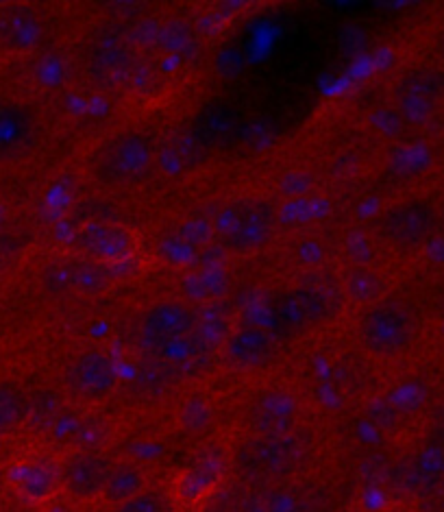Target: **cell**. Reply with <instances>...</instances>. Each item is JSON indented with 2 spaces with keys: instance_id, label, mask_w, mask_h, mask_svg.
I'll return each instance as SVG.
<instances>
[{
  "instance_id": "obj_12",
  "label": "cell",
  "mask_w": 444,
  "mask_h": 512,
  "mask_svg": "<svg viewBox=\"0 0 444 512\" xmlns=\"http://www.w3.org/2000/svg\"><path fill=\"white\" fill-rule=\"evenodd\" d=\"M392 101L407 123H427L444 103V68L431 64L407 68L392 85Z\"/></svg>"
},
{
  "instance_id": "obj_20",
  "label": "cell",
  "mask_w": 444,
  "mask_h": 512,
  "mask_svg": "<svg viewBox=\"0 0 444 512\" xmlns=\"http://www.w3.org/2000/svg\"><path fill=\"white\" fill-rule=\"evenodd\" d=\"M242 508L244 512H325V502L305 486L279 482L242 493Z\"/></svg>"
},
{
  "instance_id": "obj_31",
  "label": "cell",
  "mask_w": 444,
  "mask_h": 512,
  "mask_svg": "<svg viewBox=\"0 0 444 512\" xmlns=\"http://www.w3.org/2000/svg\"><path fill=\"white\" fill-rule=\"evenodd\" d=\"M431 432H436V434H442V436H444V414L440 417V421L436 423V428L431 430Z\"/></svg>"
},
{
  "instance_id": "obj_7",
  "label": "cell",
  "mask_w": 444,
  "mask_h": 512,
  "mask_svg": "<svg viewBox=\"0 0 444 512\" xmlns=\"http://www.w3.org/2000/svg\"><path fill=\"white\" fill-rule=\"evenodd\" d=\"M442 214L429 197H405L384 207L375 218V234L397 253H416L438 234Z\"/></svg>"
},
{
  "instance_id": "obj_21",
  "label": "cell",
  "mask_w": 444,
  "mask_h": 512,
  "mask_svg": "<svg viewBox=\"0 0 444 512\" xmlns=\"http://www.w3.org/2000/svg\"><path fill=\"white\" fill-rule=\"evenodd\" d=\"M277 338L273 332L259 325H242L227 336L222 356L233 369H259L275 358Z\"/></svg>"
},
{
  "instance_id": "obj_17",
  "label": "cell",
  "mask_w": 444,
  "mask_h": 512,
  "mask_svg": "<svg viewBox=\"0 0 444 512\" xmlns=\"http://www.w3.org/2000/svg\"><path fill=\"white\" fill-rule=\"evenodd\" d=\"M40 142L37 112L18 101H0V164H14L33 153Z\"/></svg>"
},
{
  "instance_id": "obj_5",
  "label": "cell",
  "mask_w": 444,
  "mask_h": 512,
  "mask_svg": "<svg viewBox=\"0 0 444 512\" xmlns=\"http://www.w3.org/2000/svg\"><path fill=\"white\" fill-rule=\"evenodd\" d=\"M416 314L407 301L399 297H379L360 316L357 334L368 356L377 360H394L412 347L416 338Z\"/></svg>"
},
{
  "instance_id": "obj_23",
  "label": "cell",
  "mask_w": 444,
  "mask_h": 512,
  "mask_svg": "<svg viewBox=\"0 0 444 512\" xmlns=\"http://www.w3.org/2000/svg\"><path fill=\"white\" fill-rule=\"evenodd\" d=\"M148 486H151V482H148V473L140 462L133 458H120L116 462H111L101 504L116 510L122 504L131 502L133 497L144 493Z\"/></svg>"
},
{
  "instance_id": "obj_28",
  "label": "cell",
  "mask_w": 444,
  "mask_h": 512,
  "mask_svg": "<svg viewBox=\"0 0 444 512\" xmlns=\"http://www.w3.org/2000/svg\"><path fill=\"white\" fill-rule=\"evenodd\" d=\"M24 251V242L9 229H0V273L9 271Z\"/></svg>"
},
{
  "instance_id": "obj_8",
  "label": "cell",
  "mask_w": 444,
  "mask_h": 512,
  "mask_svg": "<svg viewBox=\"0 0 444 512\" xmlns=\"http://www.w3.org/2000/svg\"><path fill=\"white\" fill-rule=\"evenodd\" d=\"M229 469L231 458L225 449L205 447L170 480L168 495L172 504L179 508H203L225 486Z\"/></svg>"
},
{
  "instance_id": "obj_13",
  "label": "cell",
  "mask_w": 444,
  "mask_h": 512,
  "mask_svg": "<svg viewBox=\"0 0 444 512\" xmlns=\"http://www.w3.org/2000/svg\"><path fill=\"white\" fill-rule=\"evenodd\" d=\"M394 486L397 491L423 497L444 489V436L431 432L427 441L418 447L412 456H407L394 469Z\"/></svg>"
},
{
  "instance_id": "obj_15",
  "label": "cell",
  "mask_w": 444,
  "mask_h": 512,
  "mask_svg": "<svg viewBox=\"0 0 444 512\" xmlns=\"http://www.w3.org/2000/svg\"><path fill=\"white\" fill-rule=\"evenodd\" d=\"M301 401L292 390L268 388L257 393L244 412L249 436H279L299 430Z\"/></svg>"
},
{
  "instance_id": "obj_22",
  "label": "cell",
  "mask_w": 444,
  "mask_h": 512,
  "mask_svg": "<svg viewBox=\"0 0 444 512\" xmlns=\"http://www.w3.org/2000/svg\"><path fill=\"white\" fill-rule=\"evenodd\" d=\"M61 469H64V460L57 458H33L24 462L14 473V484L18 495L27 504L44 506L48 502L64 493V478H61Z\"/></svg>"
},
{
  "instance_id": "obj_24",
  "label": "cell",
  "mask_w": 444,
  "mask_h": 512,
  "mask_svg": "<svg viewBox=\"0 0 444 512\" xmlns=\"http://www.w3.org/2000/svg\"><path fill=\"white\" fill-rule=\"evenodd\" d=\"M146 42L155 46L157 51L166 53V55L183 57L185 53L192 51V46L196 42V35H194L190 24L172 18V20H164V22L155 24L153 31L148 33Z\"/></svg>"
},
{
  "instance_id": "obj_4",
  "label": "cell",
  "mask_w": 444,
  "mask_h": 512,
  "mask_svg": "<svg viewBox=\"0 0 444 512\" xmlns=\"http://www.w3.org/2000/svg\"><path fill=\"white\" fill-rule=\"evenodd\" d=\"M279 223L277 205L266 197H240L220 207L214 236L227 253L246 258L273 240Z\"/></svg>"
},
{
  "instance_id": "obj_10",
  "label": "cell",
  "mask_w": 444,
  "mask_h": 512,
  "mask_svg": "<svg viewBox=\"0 0 444 512\" xmlns=\"http://www.w3.org/2000/svg\"><path fill=\"white\" fill-rule=\"evenodd\" d=\"M142 249V238L135 229L114 221H88L72 236V253L101 266L114 268L131 262Z\"/></svg>"
},
{
  "instance_id": "obj_18",
  "label": "cell",
  "mask_w": 444,
  "mask_h": 512,
  "mask_svg": "<svg viewBox=\"0 0 444 512\" xmlns=\"http://www.w3.org/2000/svg\"><path fill=\"white\" fill-rule=\"evenodd\" d=\"M242 129L240 112L227 101H209L190 120L188 136L203 153L225 151L238 140Z\"/></svg>"
},
{
  "instance_id": "obj_11",
  "label": "cell",
  "mask_w": 444,
  "mask_h": 512,
  "mask_svg": "<svg viewBox=\"0 0 444 512\" xmlns=\"http://www.w3.org/2000/svg\"><path fill=\"white\" fill-rule=\"evenodd\" d=\"M120 371L103 349H85L74 356L64 375L66 397L77 406L103 404L116 393Z\"/></svg>"
},
{
  "instance_id": "obj_26",
  "label": "cell",
  "mask_w": 444,
  "mask_h": 512,
  "mask_svg": "<svg viewBox=\"0 0 444 512\" xmlns=\"http://www.w3.org/2000/svg\"><path fill=\"white\" fill-rule=\"evenodd\" d=\"M175 380L177 369H172L166 362L148 358L144 364H140L138 373H135V388L146 397H157L166 393V390L175 384Z\"/></svg>"
},
{
  "instance_id": "obj_30",
  "label": "cell",
  "mask_w": 444,
  "mask_h": 512,
  "mask_svg": "<svg viewBox=\"0 0 444 512\" xmlns=\"http://www.w3.org/2000/svg\"><path fill=\"white\" fill-rule=\"evenodd\" d=\"M418 512H444V489L423 497L418 502Z\"/></svg>"
},
{
  "instance_id": "obj_16",
  "label": "cell",
  "mask_w": 444,
  "mask_h": 512,
  "mask_svg": "<svg viewBox=\"0 0 444 512\" xmlns=\"http://www.w3.org/2000/svg\"><path fill=\"white\" fill-rule=\"evenodd\" d=\"M111 469V460L96 449H79L64 458V493L74 504L90 506L101 502L107 475Z\"/></svg>"
},
{
  "instance_id": "obj_25",
  "label": "cell",
  "mask_w": 444,
  "mask_h": 512,
  "mask_svg": "<svg viewBox=\"0 0 444 512\" xmlns=\"http://www.w3.org/2000/svg\"><path fill=\"white\" fill-rule=\"evenodd\" d=\"M29 399L14 382H0V438L27 421Z\"/></svg>"
},
{
  "instance_id": "obj_19",
  "label": "cell",
  "mask_w": 444,
  "mask_h": 512,
  "mask_svg": "<svg viewBox=\"0 0 444 512\" xmlns=\"http://www.w3.org/2000/svg\"><path fill=\"white\" fill-rule=\"evenodd\" d=\"M46 27L40 11L31 5H0V53L27 55L44 42Z\"/></svg>"
},
{
  "instance_id": "obj_27",
  "label": "cell",
  "mask_w": 444,
  "mask_h": 512,
  "mask_svg": "<svg viewBox=\"0 0 444 512\" xmlns=\"http://www.w3.org/2000/svg\"><path fill=\"white\" fill-rule=\"evenodd\" d=\"M172 499L168 493L155 489V486H148L144 493L133 497L131 502L122 504L114 512H172Z\"/></svg>"
},
{
  "instance_id": "obj_3",
  "label": "cell",
  "mask_w": 444,
  "mask_h": 512,
  "mask_svg": "<svg viewBox=\"0 0 444 512\" xmlns=\"http://www.w3.org/2000/svg\"><path fill=\"white\" fill-rule=\"evenodd\" d=\"M314 454L312 438L303 430L279 436H249L236 447L231 467L249 482L279 484L310 465Z\"/></svg>"
},
{
  "instance_id": "obj_9",
  "label": "cell",
  "mask_w": 444,
  "mask_h": 512,
  "mask_svg": "<svg viewBox=\"0 0 444 512\" xmlns=\"http://www.w3.org/2000/svg\"><path fill=\"white\" fill-rule=\"evenodd\" d=\"M40 284L53 297H96L114 286L116 277L111 275V268L68 253L42 266Z\"/></svg>"
},
{
  "instance_id": "obj_1",
  "label": "cell",
  "mask_w": 444,
  "mask_h": 512,
  "mask_svg": "<svg viewBox=\"0 0 444 512\" xmlns=\"http://www.w3.org/2000/svg\"><path fill=\"white\" fill-rule=\"evenodd\" d=\"M138 338L153 360L177 369L205 351L201 316L188 299H159L138 321Z\"/></svg>"
},
{
  "instance_id": "obj_2",
  "label": "cell",
  "mask_w": 444,
  "mask_h": 512,
  "mask_svg": "<svg viewBox=\"0 0 444 512\" xmlns=\"http://www.w3.org/2000/svg\"><path fill=\"white\" fill-rule=\"evenodd\" d=\"M159 142L144 129H122L111 133L88 157V175L103 188L138 186L155 173L159 164Z\"/></svg>"
},
{
  "instance_id": "obj_6",
  "label": "cell",
  "mask_w": 444,
  "mask_h": 512,
  "mask_svg": "<svg viewBox=\"0 0 444 512\" xmlns=\"http://www.w3.org/2000/svg\"><path fill=\"white\" fill-rule=\"evenodd\" d=\"M83 66L96 85L105 90H122L138 77L140 48L131 33L107 24L85 42Z\"/></svg>"
},
{
  "instance_id": "obj_29",
  "label": "cell",
  "mask_w": 444,
  "mask_h": 512,
  "mask_svg": "<svg viewBox=\"0 0 444 512\" xmlns=\"http://www.w3.org/2000/svg\"><path fill=\"white\" fill-rule=\"evenodd\" d=\"M203 512H244V508H242V493H233V491H222L220 489L203 506Z\"/></svg>"
},
{
  "instance_id": "obj_14",
  "label": "cell",
  "mask_w": 444,
  "mask_h": 512,
  "mask_svg": "<svg viewBox=\"0 0 444 512\" xmlns=\"http://www.w3.org/2000/svg\"><path fill=\"white\" fill-rule=\"evenodd\" d=\"M333 314V301L316 286H292L279 292L273 301V319L281 332L305 334L327 323Z\"/></svg>"
}]
</instances>
